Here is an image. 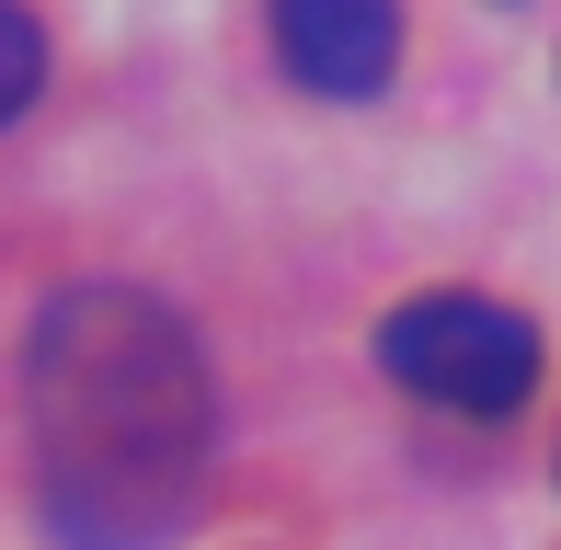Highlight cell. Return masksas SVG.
<instances>
[{"label":"cell","instance_id":"277c9868","mask_svg":"<svg viewBox=\"0 0 561 550\" xmlns=\"http://www.w3.org/2000/svg\"><path fill=\"white\" fill-rule=\"evenodd\" d=\"M35 92H46V35H35V12H23V0H0V127H12Z\"/></svg>","mask_w":561,"mask_h":550},{"label":"cell","instance_id":"3957f363","mask_svg":"<svg viewBox=\"0 0 561 550\" xmlns=\"http://www.w3.org/2000/svg\"><path fill=\"white\" fill-rule=\"evenodd\" d=\"M275 58L321 104H367L401 58V0H275Z\"/></svg>","mask_w":561,"mask_h":550},{"label":"cell","instance_id":"6da1fadb","mask_svg":"<svg viewBox=\"0 0 561 550\" xmlns=\"http://www.w3.org/2000/svg\"><path fill=\"white\" fill-rule=\"evenodd\" d=\"M23 424L58 550H161L207 482V356L161 298L69 287L23 344Z\"/></svg>","mask_w":561,"mask_h":550},{"label":"cell","instance_id":"7a4b0ae2","mask_svg":"<svg viewBox=\"0 0 561 550\" xmlns=\"http://www.w3.org/2000/svg\"><path fill=\"white\" fill-rule=\"evenodd\" d=\"M378 367L436 413L504 424L539 390V333H527V310H493V298H413L378 321Z\"/></svg>","mask_w":561,"mask_h":550}]
</instances>
